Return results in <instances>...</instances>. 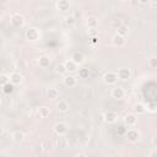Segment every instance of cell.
I'll return each mask as SVG.
<instances>
[{"mask_svg": "<svg viewBox=\"0 0 157 157\" xmlns=\"http://www.w3.org/2000/svg\"><path fill=\"white\" fill-rule=\"evenodd\" d=\"M129 33V28L126 27V26H119L118 27V29H117V34H119V36H121V37H125L126 34Z\"/></svg>", "mask_w": 157, "mask_h": 157, "instance_id": "603a6c76", "label": "cell"}, {"mask_svg": "<svg viewBox=\"0 0 157 157\" xmlns=\"http://www.w3.org/2000/svg\"><path fill=\"white\" fill-rule=\"evenodd\" d=\"M10 23H11L15 28H20V27H22V26L25 25V18H23L22 15H20V13H15V15L11 16V18H10Z\"/></svg>", "mask_w": 157, "mask_h": 157, "instance_id": "6da1fadb", "label": "cell"}, {"mask_svg": "<svg viewBox=\"0 0 157 157\" xmlns=\"http://www.w3.org/2000/svg\"><path fill=\"white\" fill-rule=\"evenodd\" d=\"M76 157H87V156H86L85 153H78V155H77Z\"/></svg>", "mask_w": 157, "mask_h": 157, "instance_id": "d6a6232c", "label": "cell"}, {"mask_svg": "<svg viewBox=\"0 0 157 157\" xmlns=\"http://www.w3.org/2000/svg\"><path fill=\"white\" fill-rule=\"evenodd\" d=\"M88 76H90V70L87 67L78 69V77L80 78H88Z\"/></svg>", "mask_w": 157, "mask_h": 157, "instance_id": "7402d4cb", "label": "cell"}, {"mask_svg": "<svg viewBox=\"0 0 157 157\" xmlns=\"http://www.w3.org/2000/svg\"><path fill=\"white\" fill-rule=\"evenodd\" d=\"M38 65H39V67H42V69H47V67H49V65H50V59H49L48 56H45V55H42V56H39V59H38Z\"/></svg>", "mask_w": 157, "mask_h": 157, "instance_id": "5bb4252c", "label": "cell"}, {"mask_svg": "<svg viewBox=\"0 0 157 157\" xmlns=\"http://www.w3.org/2000/svg\"><path fill=\"white\" fill-rule=\"evenodd\" d=\"M54 70H55V72L59 74V75H65V74H66V69H65L64 64H56Z\"/></svg>", "mask_w": 157, "mask_h": 157, "instance_id": "d4e9b609", "label": "cell"}, {"mask_svg": "<svg viewBox=\"0 0 157 157\" xmlns=\"http://www.w3.org/2000/svg\"><path fill=\"white\" fill-rule=\"evenodd\" d=\"M124 96H125V91H124L123 87L117 86V87H114V88L112 90V97H113V98H115V99H121V98H124Z\"/></svg>", "mask_w": 157, "mask_h": 157, "instance_id": "ba28073f", "label": "cell"}, {"mask_svg": "<svg viewBox=\"0 0 157 157\" xmlns=\"http://www.w3.org/2000/svg\"><path fill=\"white\" fill-rule=\"evenodd\" d=\"M148 157H157V151H156V148H153V150L150 152Z\"/></svg>", "mask_w": 157, "mask_h": 157, "instance_id": "1f68e13d", "label": "cell"}, {"mask_svg": "<svg viewBox=\"0 0 157 157\" xmlns=\"http://www.w3.org/2000/svg\"><path fill=\"white\" fill-rule=\"evenodd\" d=\"M156 108H157V107H156L155 101H152V102H148V103H147V108H146L147 110H150V112H152V113H153V112H156Z\"/></svg>", "mask_w": 157, "mask_h": 157, "instance_id": "f546056e", "label": "cell"}, {"mask_svg": "<svg viewBox=\"0 0 157 157\" xmlns=\"http://www.w3.org/2000/svg\"><path fill=\"white\" fill-rule=\"evenodd\" d=\"M2 132H4V128H2L1 125H0V136L2 135Z\"/></svg>", "mask_w": 157, "mask_h": 157, "instance_id": "836d02e7", "label": "cell"}, {"mask_svg": "<svg viewBox=\"0 0 157 157\" xmlns=\"http://www.w3.org/2000/svg\"><path fill=\"white\" fill-rule=\"evenodd\" d=\"M91 43L97 44V43H98V36H92V37H91Z\"/></svg>", "mask_w": 157, "mask_h": 157, "instance_id": "4dcf8cb0", "label": "cell"}, {"mask_svg": "<svg viewBox=\"0 0 157 157\" xmlns=\"http://www.w3.org/2000/svg\"><path fill=\"white\" fill-rule=\"evenodd\" d=\"M56 9L60 11H67L70 9V2L67 0H59L56 1Z\"/></svg>", "mask_w": 157, "mask_h": 157, "instance_id": "9a60e30c", "label": "cell"}, {"mask_svg": "<svg viewBox=\"0 0 157 157\" xmlns=\"http://www.w3.org/2000/svg\"><path fill=\"white\" fill-rule=\"evenodd\" d=\"M58 110L61 112V113H66L69 110V103L66 101H64V99L59 101V103H58Z\"/></svg>", "mask_w": 157, "mask_h": 157, "instance_id": "d6986e66", "label": "cell"}, {"mask_svg": "<svg viewBox=\"0 0 157 157\" xmlns=\"http://www.w3.org/2000/svg\"><path fill=\"white\" fill-rule=\"evenodd\" d=\"M2 91H4L5 93H11V92L13 91V85H12L11 82L6 83L5 86H2Z\"/></svg>", "mask_w": 157, "mask_h": 157, "instance_id": "4316f807", "label": "cell"}, {"mask_svg": "<svg viewBox=\"0 0 157 157\" xmlns=\"http://www.w3.org/2000/svg\"><path fill=\"white\" fill-rule=\"evenodd\" d=\"M64 66H65L66 71H70V72H72V71L77 70V65H76L71 59H70V60H66V61L64 63Z\"/></svg>", "mask_w": 157, "mask_h": 157, "instance_id": "ac0fdd59", "label": "cell"}, {"mask_svg": "<svg viewBox=\"0 0 157 157\" xmlns=\"http://www.w3.org/2000/svg\"><path fill=\"white\" fill-rule=\"evenodd\" d=\"M117 76H118L119 80L126 81V80H129L131 77V70L128 69V67H120L118 70V72H117Z\"/></svg>", "mask_w": 157, "mask_h": 157, "instance_id": "3957f363", "label": "cell"}, {"mask_svg": "<svg viewBox=\"0 0 157 157\" xmlns=\"http://www.w3.org/2000/svg\"><path fill=\"white\" fill-rule=\"evenodd\" d=\"M0 18H1V16H0Z\"/></svg>", "mask_w": 157, "mask_h": 157, "instance_id": "d590c367", "label": "cell"}, {"mask_svg": "<svg viewBox=\"0 0 157 157\" xmlns=\"http://www.w3.org/2000/svg\"><path fill=\"white\" fill-rule=\"evenodd\" d=\"M86 25L88 26V28L94 29V28L98 26V20H97V17H94V16H90V17H87V20H86Z\"/></svg>", "mask_w": 157, "mask_h": 157, "instance_id": "2e32d148", "label": "cell"}, {"mask_svg": "<svg viewBox=\"0 0 157 157\" xmlns=\"http://www.w3.org/2000/svg\"><path fill=\"white\" fill-rule=\"evenodd\" d=\"M147 65H148L151 69H155V67L157 66V59H156V58H151V59H148Z\"/></svg>", "mask_w": 157, "mask_h": 157, "instance_id": "f1b7e54d", "label": "cell"}, {"mask_svg": "<svg viewBox=\"0 0 157 157\" xmlns=\"http://www.w3.org/2000/svg\"><path fill=\"white\" fill-rule=\"evenodd\" d=\"M26 38H27L29 42H34V40L39 39V31H38L37 28H34V27L28 28V29L26 31Z\"/></svg>", "mask_w": 157, "mask_h": 157, "instance_id": "277c9868", "label": "cell"}, {"mask_svg": "<svg viewBox=\"0 0 157 157\" xmlns=\"http://www.w3.org/2000/svg\"><path fill=\"white\" fill-rule=\"evenodd\" d=\"M9 80H10V82L12 83V85H20L21 83V81H22V75L20 74V72H12L10 76H9Z\"/></svg>", "mask_w": 157, "mask_h": 157, "instance_id": "7c38bea8", "label": "cell"}, {"mask_svg": "<svg viewBox=\"0 0 157 157\" xmlns=\"http://www.w3.org/2000/svg\"><path fill=\"white\" fill-rule=\"evenodd\" d=\"M103 81L105 85L110 86V85H114L117 81H118V76H117V72H113V71H108L103 75Z\"/></svg>", "mask_w": 157, "mask_h": 157, "instance_id": "7a4b0ae2", "label": "cell"}, {"mask_svg": "<svg viewBox=\"0 0 157 157\" xmlns=\"http://www.w3.org/2000/svg\"><path fill=\"white\" fill-rule=\"evenodd\" d=\"M63 83H64V86H65V87L72 88V87H75V86H76L77 80H76V77H75V76H72V75H65V76H64V78H63Z\"/></svg>", "mask_w": 157, "mask_h": 157, "instance_id": "8992f818", "label": "cell"}, {"mask_svg": "<svg viewBox=\"0 0 157 157\" xmlns=\"http://www.w3.org/2000/svg\"><path fill=\"white\" fill-rule=\"evenodd\" d=\"M47 97H48L49 99H56V98L59 97V91H58L56 88L52 87V88L48 90V92H47Z\"/></svg>", "mask_w": 157, "mask_h": 157, "instance_id": "ffe728a7", "label": "cell"}, {"mask_svg": "<svg viewBox=\"0 0 157 157\" xmlns=\"http://www.w3.org/2000/svg\"><path fill=\"white\" fill-rule=\"evenodd\" d=\"M9 76L7 75H4V74H1L0 75V86L2 87V86H5L6 83H9Z\"/></svg>", "mask_w": 157, "mask_h": 157, "instance_id": "83f0119b", "label": "cell"}, {"mask_svg": "<svg viewBox=\"0 0 157 157\" xmlns=\"http://www.w3.org/2000/svg\"><path fill=\"white\" fill-rule=\"evenodd\" d=\"M112 42L115 47H124L125 45V37H121L119 34H114L112 38Z\"/></svg>", "mask_w": 157, "mask_h": 157, "instance_id": "4fadbf2b", "label": "cell"}, {"mask_svg": "<svg viewBox=\"0 0 157 157\" xmlns=\"http://www.w3.org/2000/svg\"><path fill=\"white\" fill-rule=\"evenodd\" d=\"M23 139H25V135H23V132H22V131L16 130V131H13V132H12V140H13L15 142L20 144V142H22V141H23Z\"/></svg>", "mask_w": 157, "mask_h": 157, "instance_id": "e0dca14e", "label": "cell"}, {"mask_svg": "<svg viewBox=\"0 0 157 157\" xmlns=\"http://www.w3.org/2000/svg\"><path fill=\"white\" fill-rule=\"evenodd\" d=\"M38 114H39L40 118H47V117H49V114H50V109H49L48 107H39Z\"/></svg>", "mask_w": 157, "mask_h": 157, "instance_id": "44dd1931", "label": "cell"}, {"mask_svg": "<svg viewBox=\"0 0 157 157\" xmlns=\"http://www.w3.org/2000/svg\"><path fill=\"white\" fill-rule=\"evenodd\" d=\"M132 109H134V112H135L136 114H142V113H145V112H146V108H145V105H144V104H141V103H137V104H135Z\"/></svg>", "mask_w": 157, "mask_h": 157, "instance_id": "cb8c5ba5", "label": "cell"}, {"mask_svg": "<svg viewBox=\"0 0 157 157\" xmlns=\"http://www.w3.org/2000/svg\"><path fill=\"white\" fill-rule=\"evenodd\" d=\"M71 60H72L76 65H81V64H83V61H85V56H83V54H82L81 52H75V53L71 55Z\"/></svg>", "mask_w": 157, "mask_h": 157, "instance_id": "30bf717a", "label": "cell"}, {"mask_svg": "<svg viewBox=\"0 0 157 157\" xmlns=\"http://www.w3.org/2000/svg\"><path fill=\"white\" fill-rule=\"evenodd\" d=\"M126 139H128V141L135 144L140 140V132L136 129H130L126 131Z\"/></svg>", "mask_w": 157, "mask_h": 157, "instance_id": "5b68a950", "label": "cell"}, {"mask_svg": "<svg viewBox=\"0 0 157 157\" xmlns=\"http://www.w3.org/2000/svg\"><path fill=\"white\" fill-rule=\"evenodd\" d=\"M0 91H2V87H1V86H0Z\"/></svg>", "mask_w": 157, "mask_h": 157, "instance_id": "e575fe53", "label": "cell"}, {"mask_svg": "<svg viewBox=\"0 0 157 157\" xmlns=\"http://www.w3.org/2000/svg\"><path fill=\"white\" fill-rule=\"evenodd\" d=\"M103 118H104V121H107V123L112 124V123H114V121L117 120L118 114H117L114 110H108V112H105V113H104Z\"/></svg>", "mask_w": 157, "mask_h": 157, "instance_id": "9c48e42d", "label": "cell"}, {"mask_svg": "<svg viewBox=\"0 0 157 157\" xmlns=\"http://www.w3.org/2000/svg\"><path fill=\"white\" fill-rule=\"evenodd\" d=\"M124 123H125L128 126H134V125H136V123H137V117H136V114H126L125 118H124Z\"/></svg>", "mask_w": 157, "mask_h": 157, "instance_id": "8fae6325", "label": "cell"}, {"mask_svg": "<svg viewBox=\"0 0 157 157\" xmlns=\"http://www.w3.org/2000/svg\"><path fill=\"white\" fill-rule=\"evenodd\" d=\"M75 22H76V18L72 16V15H69V16H66L65 17V23L67 25V26H74L75 25Z\"/></svg>", "mask_w": 157, "mask_h": 157, "instance_id": "484cf974", "label": "cell"}, {"mask_svg": "<svg viewBox=\"0 0 157 157\" xmlns=\"http://www.w3.org/2000/svg\"><path fill=\"white\" fill-rule=\"evenodd\" d=\"M54 131L58 134V135H65L67 132V125L63 121H59L54 125Z\"/></svg>", "mask_w": 157, "mask_h": 157, "instance_id": "52a82bcc", "label": "cell"}]
</instances>
